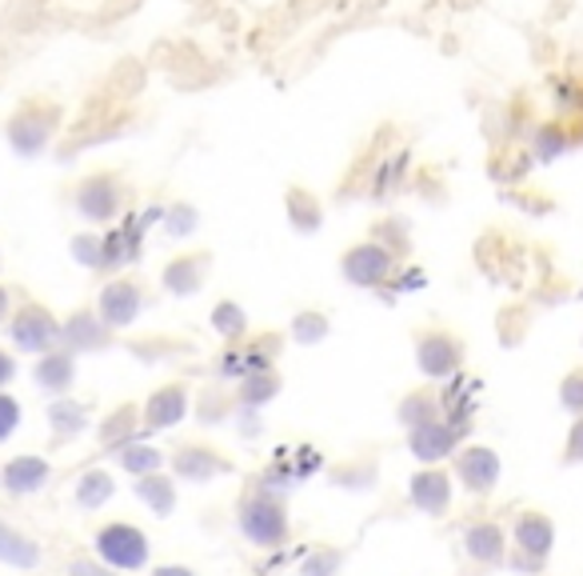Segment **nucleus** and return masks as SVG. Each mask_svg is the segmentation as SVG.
<instances>
[{
    "label": "nucleus",
    "mask_w": 583,
    "mask_h": 576,
    "mask_svg": "<svg viewBox=\"0 0 583 576\" xmlns=\"http://www.w3.org/2000/svg\"><path fill=\"white\" fill-rule=\"evenodd\" d=\"M189 408H192L189 380H164L140 405V433H169V428H177L180 420L189 417Z\"/></svg>",
    "instance_id": "f8f14e48"
},
{
    "label": "nucleus",
    "mask_w": 583,
    "mask_h": 576,
    "mask_svg": "<svg viewBox=\"0 0 583 576\" xmlns=\"http://www.w3.org/2000/svg\"><path fill=\"white\" fill-rule=\"evenodd\" d=\"M12 340L24 352H52V345L60 340V325L44 305H24L12 320Z\"/></svg>",
    "instance_id": "4468645a"
},
{
    "label": "nucleus",
    "mask_w": 583,
    "mask_h": 576,
    "mask_svg": "<svg viewBox=\"0 0 583 576\" xmlns=\"http://www.w3.org/2000/svg\"><path fill=\"white\" fill-rule=\"evenodd\" d=\"M208 272H212V252H180L164 265L160 280H164L172 297H192V292L204 288Z\"/></svg>",
    "instance_id": "f3484780"
},
{
    "label": "nucleus",
    "mask_w": 583,
    "mask_h": 576,
    "mask_svg": "<svg viewBox=\"0 0 583 576\" xmlns=\"http://www.w3.org/2000/svg\"><path fill=\"white\" fill-rule=\"evenodd\" d=\"M468 433V420L460 425L455 417H435L428 425H415L404 433V445L420 465H448L460 453Z\"/></svg>",
    "instance_id": "9d476101"
},
{
    "label": "nucleus",
    "mask_w": 583,
    "mask_h": 576,
    "mask_svg": "<svg viewBox=\"0 0 583 576\" xmlns=\"http://www.w3.org/2000/svg\"><path fill=\"white\" fill-rule=\"evenodd\" d=\"M395 269H400V257L372 237L348 245L344 257H340V272H344L348 285L356 288H384L395 277Z\"/></svg>",
    "instance_id": "1a4fd4ad"
},
{
    "label": "nucleus",
    "mask_w": 583,
    "mask_h": 576,
    "mask_svg": "<svg viewBox=\"0 0 583 576\" xmlns=\"http://www.w3.org/2000/svg\"><path fill=\"white\" fill-rule=\"evenodd\" d=\"M9 380H12V357L0 352V385H9Z\"/></svg>",
    "instance_id": "a19ab883"
},
{
    "label": "nucleus",
    "mask_w": 583,
    "mask_h": 576,
    "mask_svg": "<svg viewBox=\"0 0 583 576\" xmlns=\"http://www.w3.org/2000/svg\"><path fill=\"white\" fill-rule=\"evenodd\" d=\"M169 473L184 485H217L237 473V457L212 440H180L169 453Z\"/></svg>",
    "instance_id": "39448f33"
},
{
    "label": "nucleus",
    "mask_w": 583,
    "mask_h": 576,
    "mask_svg": "<svg viewBox=\"0 0 583 576\" xmlns=\"http://www.w3.org/2000/svg\"><path fill=\"white\" fill-rule=\"evenodd\" d=\"M284 393V377L280 368H264V373H252V377H240L232 385V400H237V413H260L272 400Z\"/></svg>",
    "instance_id": "6ab92c4d"
},
{
    "label": "nucleus",
    "mask_w": 583,
    "mask_h": 576,
    "mask_svg": "<svg viewBox=\"0 0 583 576\" xmlns=\"http://www.w3.org/2000/svg\"><path fill=\"white\" fill-rule=\"evenodd\" d=\"M448 465H452V480L460 485V493L472 500L492 497L495 488H500V477H504V460L484 440H464Z\"/></svg>",
    "instance_id": "423d86ee"
},
{
    "label": "nucleus",
    "mask_w": 583,
    "mask_h": 576,
    "mask_svg": "<svg viewBox=\"0 0 583 576\" xmlns=\"http://www.w3.org/2000/svg\"><path fill=\"white\" fill-rule=\"evenodd\" d=\"M452 500H455V480L448 465H420L408 477V505L420 517L444 520L452 513Z\"/></svg>",
    "instance_id": "9b49d317"
},
{
    "label": "nucleus",
    "mask_w": 583,
    "mask_h": 576,
    "mask_svg": "<svg viewBox=\"0 0 583 576\" xmlns=\"http://www.w3.org/2000/svg\"><path fill=\"white\" fill-rule=\"evenodd\" d=\"M140 440V405H117L100 425V445L117 453V448Z\"/></svg>",
    "instance_id": "412c9836"
},
{
    "label": "nucleus",
    "mask_w": 583,
    "mask_h": 576,
    "mask_svg": "<svg viewBox=\"0 0 583 576\" xmlns=\"http://www.w3.org/2000/svg\"><path fill=\"white\" fill-rule=\"evenodd\" d=\"M152 576H200V573L192 565H157Z\"/></svg>",
    "instance_id": "ea45409f"
},
{
    "label": "nucleus",
    "mask_w": 583,
    "mask_h": 576,
    "mask_svg": "<svg viewBox=\"0 0 583 576\" xmlns=\"http://www.w3.org/2000/svg\"><path fill=\"white\" fill-rule=\"evenodd\" d=\"M412 357L428 385H444L464 373L468 340L448 325H420L412 332Z\"/></svg>",
    "instance_id": "7ed1b4c3"
},
{
    "label": "nucleus",
    "mask_w": 583,
    "mask_h": 576,
    "mask_svg": "<svg viewBox=\"0 0 583 576\" xmlns=\"http://www.w3.org/2000/svg\"><path fill=\"white\" fill-rule=\"evenodd\" d=\"M69 576H112V568L92 565V560H72V565H69Z\"/></svg>",
    "instance_id": "58836bf2"
},
{
    "label": "nucleus",
    "mask_w": 583,
    "mask_h": 576,
    "mask_svg": "<svg viewBox=\"0 0 583 576\" xmlns=\"http://www.w3.org/2000/svg\"><path fill=\"white\" fill-rule=\"evenodd\" d=\"M208 320H212V332H217L224 345H232V340H240V337H248V332H252L244 305H237L232 297L217 300V305H212V317H208Z\"/></svg>",
    "instance_id": "a878e982"
},
{
    "label": "nucleus",
    "mask_w": 583,
    "mask_h": 576,
    "mask_svg": "<svg viewBox=\"0 0 583 576\" xmlns=\"http://www.w3.org/2000/svg\"><path fill=\"white\" fill-rule=\"evenodd\" d=\"M132 493L140 497V505L149 508L152 517H172L177 513V477L172 473H149V477H137Z\"/></svg>",
    "instance_id": "aec40b11"
},
{
    "label": "nucleus",
    "mask_w": 583,
    "mask_h": 576,
    "mask_svg": "<svg viewBox=\"0 0 583 576\" xmlns=\"http://www.w3.org/2000/svg\"><path fill=\"white\" fill-rule=\"evenodd\" d=\"M348 565V548L344 545H312L300 557L296 576H340Z\"/></svg>",
    "instance_id": "bb28decb"
},
{
    "label": "nucleus",
    "mask_w": 583,
    "mask_h": 576,
    "mask_svg": "<svg viewBox=\"0 0 583 576\" xmlns=\"http://www.w3.org/2000/svg\"><path fill=\"white\" fill-rule=\"evenodd\" d=\"M232 520L237 533L260 553H277L292 540V513L288 500L277 488H268L264 480H244L237 505H232Z\"/></svg>",
    "instance_id": "f257e3e1"
},
{
    "label": "nucleus",
    "mask_w": 583,
    "mask_h": 576,
    "mask_svg": "<svg viewBox=\"0 0 583 576\" xmlns=\"http://www.w3.org/2000/svg\"><path fill=\"white\" fill-rule=\"evenodd\" d=\"M0 560L12 568H37L40 548H37V540H29L24 533H17V528H9L0 520Z\"/></svg>",
    "instance_id": "cd10ccee"
},
{
    "label": "nucleus",
    "mask_w": 583,
    "mask_h": 576,
    "mask_svg": "<svg viewBox=\"0 0 583 576\" xmlns=\"http://www.w3.org/2000/svg\"><path fill=\"white\" fill-rule=\"evenodd\" d=\"M140 308H144V285L140 280H112L100 292L97 317L109 328H129L140 317Z\"/></svg>",
    "instance_id": "2eb2a0df"
},
{
    "label": "nucleus",
    "mask_w": 583,
    "mask_h": 576,
    "mask_svg": "<svg viewBox=\"0 0 583 576\" xmlns=\"http://www.w3.org/2000/svg\"><path fill=\"white\" fill-rule=\"evenodd\" d=\"M17 425H20V405L9 397V393H0V440L9 437Z\"/></svg>",
    "instance_id": "4c0bfd02"
},
{
    "label": "nucleus",
    "mask_w": 583,
    "mask_h": 576,
    "mask_svg": "<svg viewBox=\"0 0 583 576\" xmlns=\"http://www.w3.org/2000/svg\"><path fill=\"white\" fill-rule=\"evenodd\" d=\"M72 377H77V365H72V352H44L37 365V385L49 388V393H69Z\"/></svg>",
    "instance_id": "c85d7f7f"
},
{
    "label": "nucleus",
    "mask_w": 583,
    "mask_h": 576,
    "mask_svg": "<svg viewBox=\"0 0 583 576\" xmlns=\"http://www.w3.org/2000/svg\"><path fill=\"white\" fill-rule=\"evenodd\" d=\"M284 332H248V337L224 345V357H220V373H224L232 385L240 377H252V373H264V368H277L280 348H284Z\"/></svg>",
    "instance_id": "6e6552de"
},
{
    "label": "nucleus",
    "mask_w": 583,
    "mask_h": 576,
    "mask_svg": "<svg viewBox=\"0 0 583 576\" xmlns=\"http://www.w3.org/2000/svg\"><path fill=\"white\" fill-rule=\"evenodd\" d=\"M77 209L89 220H112L124 209V185L117 172H92L77 192Z\"/></svg>",
    "instance_id": "ddd939ff"
},
{
    "label": "nucleus",
    "mask_w": 583,
    "mask_h": 576,
    "mask_svg": "<svg viewBox=\"0 0 583 576\" xmlns=\"http://www.w3.org/2000/svg\"><path fill=\"white\" fill-rule=\"evenodd\" d=\"M460 553L475 573H495L507 568V528L495 517H472L460 528Z\"/></svg>",
    "instance_id": "0eeeda50"
},
{
    "label": "nucleus",
    "mask_w": 583,
    "mask_h": 576,
    "mask_svg": "<svg viewBox=\"0 0 583 576\" xmlns=\"http://www.w3.org/2000/svg\"><path fill=\"white\" fill-rule=\"evenodd\" d=\"M0 480H4V488H9V493H17V497H24V493H37V488H44V480H49V460L17 457V460H9V465H4Z\"/></svg>",
    "instance_id": "5701e85b"
},
{
    "label": "nucleus",
    "mask_w": 583,
    "mask_h": 576,
    "mask_svg": "<svg viewBox=\"0 0 583 576\" xmlns=\"http://www.w3.org/2000/svg\"><path fill=\"white\" fill-rule=\"evenodd\" d=\"M380 480V457L376 453H348V457L328 465V485L340 493H372Z\"/></svg>",
    "instance_id": "dca6fc26"
},
{
    "label": "nucleus",
    "mask_w": 583,
    "mask_h": 576,
    "mask_svg": "<svg viewBox=\"0 0 583 576\" xmlns=\"http://www.w3.org/2000/svg\"><path fill=\"white\" fill-rule=\"evenodd\" d=\"M435 417H448L444 413V393L435 385H412L404 393V397L395 400V425L404 428H415V425H428V420H435Z\"/></svg>",
    "instance_id": "a211bd4d"
},
{
    "label": "nucleus",
    "mask_w": 583,
    "mask_h": 576,
    "mask_svg": "<svg viewBox=\"0 0 583 576\" xmlns=\"http://www.w3.org/2000/svg\"><path fill=\"white\" fill-rule=\"evenodd\" d=\"M224 417H237V400H232V388L217 385V388H208V393H200V420L217 425V420H224Z\"/></svg>",
    "instance_id": "2f4dec72"
},
{
    "label": "nucleus",
    "mask_w": 583,
    "mask_h": 576,
    "mask_svg": "<svg viewBox=\"0 0 583 576\" xmlns=\"http://www.w3.org/2000/svg\"><path fill=\"white\" fill-rule=\"evenodd\" d=\"M4 308H9V292L0 288V320H4Z\"/></svg>",
    "instance_id": "79ce46f5"
},
{
    "label": "nucleus",
    "mask_w": 583,
    "mask_h": 576,
    "mask_svg": "<svg viewBox=\"0 0 583 576\" xmlns=\"http://www.w3.org/2000/svg\"><path fill=\"white\" fill-rule=\"evenodd\" d=\"M284 209H288V220H292V229L296 232H316L320 225H324V200H320L312 189H304V185H292V189H288Z\"/></svg>",
    "instance_id": "4be33fe9"
},
{
    "label": "nucleus",
    "mask_w": 583,
    "mask_h": 576,
    "mask_svg": "<svg viewBox=\"0 0 583 576\" xmlns=\"http://www.w3.org/2000/svg\"><path fill=\"white\" fill-rule=\"evenodd\" d=\"M572 145V137H567L564 125H544V129H535V140H532V152L540 160H555L560 152Z\"/></svg>",
    "instance_id": "72a5a7b5"
},
{
    "label": "nucleus",
    "mask_w": 583,
    "mask_h": 576,
    "mask_svg": "<svg viewBox=\"0 0 583 576\" xmlns=\"http://www.w3.org/2000/svg\"><path fill=\"white\" fill-rule=\"evenodd\" d=\"M192 229H197V209H189V205H177V209L169 212V232H177V237H189Z\"/></svg>",
    "instance_id": "e433bc0d"
},
{
    "label": "nucleus",
    "mask_w": 583,
    "mask_h": 576,
    "mask_svg": "<svg viewBox=\"0 0 583 576\" xmlns=\"http://www.w3.org/2000/svg\"><path fill=\"white\" fill-rule=\"evenodd\" d=\"M112 493H117V485H112L109 473L92 468V473H84L80 485H77V505L80 508H100V505H109Z\"/></svg>",
    "instance_id": "7c9ffc66"
},
{
    "label": "nucleus",
    "mask_w": 583,
    "mask_h": 576,
    "mask_svg": "<svg viewBox=\"0 0 583 576\" xmlns=\"http://www.w3.org/2000/svg\"><path fill=\"white\" fill-rule=\"evenodd\" d=\"M328 332H332V317L320 312V308H300L296 317H292V325H288V340H296V345H308V348L328 340Z\"/></svg>",
    "instance_id": "c756f323"
},
{
    "label": "nucleus",
    "mask_w": 583,
    "mask_h": 576,
    "mask_svg": "<svg viewBox=\"0 0 583 576\" xmlns=\"http://www.w3.org/2000/svg\"><path fill=\"white\" fill-rule=\"evenodd\" d=\"M97 557L104 568L112 573H140V568H149L152 560V545H149V533L129 520H109V525L97 528Z\"/></svg>",
    "instance_id": "20e7f679"
},
{
    "label": "nucleus",
    "mask_w": 583,
    "mask_h": 576,
    "mask_svg": "<svg viewBox=\"0 0 583 576\" xmlns=\"http://www.w3.org/2000/svg\"><path fill=\"white\" fill-rule=\"evenodd\" d=\"M52 428H57L60 437H77V433H84V428H89V408L64 400V405L52 408Z\"/></svg>",
    "instance_id": "f704fd0d"
},
{
    "label": "nucleus",
    "mask_w": 583,
    "mask_h": 576,
    "mask_svg": "<svg viewBox=\"0 0 583 576\" xmlns=\"http://www.w3.org/2000/svg\"><path fill=\"white\" fill-rule=\"evenodd\" d=\"M555 397H560V408H564V413L580 417V413H583V365L567 368L564 377H560V385H555Z\"/></svg>",
    "instance_id": "473e14b6"
},
{
    "label": "nucleus",
    "mask_w": 583,
    "mask_h": 576,
    "mask_svg": "<svg viewBox=\"0 0 583 576\" xmlns=\"http://www.w3.org/2000/svg\"><path fill=\"white\" fill-rule=\"evenodd\" d=\"M560 465H564V468H580L583 465V413H580V417H572V425H567L564 448H560Z\"/></svg>",
    "instance_id": "c9c22d12"
},
{
    "label": "nucleus",
    "mask_w": 583,
    "mask_h": 576,
    "mask_svg": "<svg viewBox=\"0 0 583 576\" xmlns=\"http://www.w3.org/2000/svg\"><path fill=\"white\" fill-rule=\"evenodd\" d=\"M555 553V520L544 508H520L507 525V568L524 576H544Z\"/></svg>",
    "instance_id": "f03ea898"
},
{
    "label": "nucleus",
    "mask_w": 583,
    "mask_h": 576,
    "mask_svg": "<svg viewBox=\"0 0 583 576\" xmlns=\"http://www.w3.org/2000/svg\"><path fill=\"white\" fill-rule=\"evenodd\" d=\"M112 457H117V465L124 468L132 480L149 477V473H164V465H169V457H164L157 445H149V440H132V445L117 448Z\"/></svg>",
    "instance_id": "b1692460"
},
{
    "label": "nucleus",
    "mask_w": 583,
    "mask_h": 576,
    "mask_svg": "<svg viewBox=\"0 0 583 576\" xmlns=\"http://www.w3.org/2000/svg\"><path fill=\"white\" fill-rule=\"evenodd\" d=\"M60 337L69 340L72 352H84V348H104V345H109L112 328L104 325L100 317H92V312H77L69 325L60 328Z\"/></svg>",
    "instance_id": "393cba45"
}]
</instances>
